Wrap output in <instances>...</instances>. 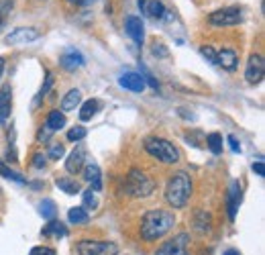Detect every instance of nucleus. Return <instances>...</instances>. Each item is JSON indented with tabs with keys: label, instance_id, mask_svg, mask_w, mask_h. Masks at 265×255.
Instances as JSON below:
<instances>
[{
	"label": "nucleus",
	"instance_id": "obj_1",
	"mask_svg": "<svg viewBox=\"0 0 265 255\" xmlns=\"http://www.w3.org/2000/svg\"><path fill=\"white\" fill-rule=\"evenodd\" d=\"M175 224V216L173 212L169 210H147L141 218V226H139V233H141V239L151 243V241H157L161 239L163 235H167Z\"/></svg>",
	"mask_w": 265,
	"mask_h": 255
},
{
	"label": "nucleus",
	"instance_id": "obj_2",
	"mask_svg": "<svg viewBox=\"0 0 265 255\" xmlns=\"http://www.w3.org/2000/svg\"><path fill=\"white\" fill-rule=\"evenodd\" d=\"M192 196V177L186 171H175L165 186V200L171 208H183Z\"/></svg>",
	"mask_w": 265,
	"mask_h": 255
},
{
	"label": "nucleus",
	"instance_id": "obj_3",
	"mask_svg": "<svg viewBox=\"0 0 265 255\" xmlns=\"http://www.w3.org/2000/svg\"><path fill=\"white\" fill-rule=\"evenodd\" d=\"M124 188H126V194L132 196V198H147L153 194L155 190V182L141 169H130L126 173V180H124Z\"/></svg>",
	"mask_w": 265,
	"mask_h": 255
},
{
	"label": "nucleus",
	"instance_id": "obj_4",
	"mask_svg": "<svg viewBox=\"0 0 265 255\" xmlns=\"http://www.w3.org/2000/svg\"><path fill=\"white\" fill-rule=\"evenodd\" d=\"M145 151L163 163L179 161V151L173 147V143H169L167 139H161V137H149L145 141Z\"/></svg>",
	"mask_w": 265,
	"mask_h": 255
},
{
	"label": "nucleus",
	"instance_id": "obj_5",
	"mask_svg": "<svg viewBox=\"0 0 265 255\" xmlns=\"http://www.w3.org/2000/svg\"><path fill=\"white\" fill-rule=\"evenodd\" d=\"M77 255H116L118 253V245L112 241H92V239H84L75 245Z\"/></svg>",
	"mask_w": 265,
	"mask_h": 255
},
{
	"label": "nucleus",
	"instance_id": "obj_6",
	"mask_svg": "<svg viewBox=\"0 0 265 255\" xmlns=\"http://www.w3.org/2000/svg\"><path fill=\"white\" fill-rule=\"evenodd\" d=\"M241 20H243V12H241V8H236V6H228V8L214 10V12H210V16H208V22L214 24V27H232V24H238Z\"/></svg>",
	"mask_w": 265,
	"mask_h": 255
},
{
	"label": "nucleus",
	"instance_id": "obj_7",
	"mask_svg": "<svg viewBox=\"0 0 265 255\" xmlns=\"http://www.w3.org/2000/svg\"><path fill=\"white\" fill-rule=\"evenodd\" d=\"M188 245H190V235L188 233H177L173 239L165 241L157 249V255H190Z\"/></svg>",
	"mask_w": 265,
	"mask_h": 255
},
{
	"label": "nucleus",
	"instance_id": "obj_8",
	"mask_svg": "<svg viewBox=\"0 0 265 255\" xmlns=\"http://www.w3.org/2000/svg\"><path fill=\"white\" fill-rule=\"evenodd\" d=\"M263 73H265V61L259 53H253L245 67V80L249 84H259L263 80Z\"/></svg>",
	"mask_w": 265,
	"mask_h": 255
},
{
	"label": "nucleus",
	"instance_id": "obj_9",
	"mask_svg": "<svg viewBox=\"0 0 265 255\" xmlns=\"http://www.w3.org/2000/svg\"><path fill=\"white\" fill-rule=\"evenodd\" d=\"M39 39V31L35 27H18V29H12L8 35H6V43L8 45H20V43H31Z\"/></svg>",
	"mask_w": 265,
	"mask_h": 255
},
{
	"label": "nucleus",
	"instance_id": "obj_10",
	"mask_svg": "<svg viewBox=\"0 0 265 255\" xmlns=\"http://www.w3.org/2000/svg\"><path fill=\"white\" fill-rule=\"evenodd\" d=\"M124 31L137 45H143V41H145V24H143V20L139 16H135V14L126 16L124 18Z\"/></svg>",
	"mask_w": 265,
	"mask_h": 255
},
{
	"label": "nucleus",
	"instance_id": "obj_11",
	"mask_svg": "<svg viewBox=\"0 0 265 255\" xmlns=\"http://www.w3.org/2000/svg\"><path fill=\"white\" fill-rule=\"evenodd\" d=\"M118 84H120V88L130 90V92H143L145 86H147L143 73H139V71H124L118 78Z\"/></svg>",
	"mask_w": 265,
	"mask_h": 255
},
{
	"label": "nucleus",
	"instance_id": "obj_12",
	"mask_svg": "<svg viewBox=\"0 0 265 255\" xmlns=\"http://www.w3.org/2000/svg\"><path fill=\"white\" fill-rule=\"evenodd\" d=\"M241 198H243L241 184H238L236 180H232L230 186H228V194H226V208H228V218H230V220H234V216H236V210H238Z\"/></svg>",
	"mask_w": 265,
	"mask_h": 255
},
{
	"label": "nucleus",
	"instance_id": "obj_13",
	"mask_svg": "<svg viewBox=\"0 0 265 255\" xmlns=\"http://www.w3.org/2000/svg\"><path fill=\"white\" fill-rule=\"evenodd\" d=\"M86 147L80 143V145H75V149L69 153V157L65 159V169L69 171V173H77L84 165H86Z\"/></svg>",
	"mask_w": 265,
	"mask_h": 255
},
{
	"label": "nucleus",
	"instance_id": "obj_14",
	"mask_svg": "<svg viewBox=\"0 0 265 255\" xmlns=\"http://www.w3.org/2000/svg\"><path fill=\"white\" fill-rule=\"evenodd\" d=\"M84 63H86V61H84V55H82L80 51H75V49L63 51L61 57H59V65H61L63 69H67V71H75V69H80Z\"/></svg>",
	"mask_w": 265,
	"mask_h": 255
},
{
	"label": "nucleus",
	"instance_id": "obj_15",
	"mask_svg": "<svg viewBox=\"0 0 265 255\" xmlns=\"http://www.w3.org/2000/svg\"><path fill=\"white\" fill-rule=\"evenodd\" d=\"M84 180L92 186L90 190H94V192H100L102 190V171H100V167H98V163H94V161H88L84 167Z\"/></svg>",
	"mask_w": 265,
	"mask_h": 255
},
{
	"label": "nucleus",
	"instance_id": "obj_16",
	"mask_svg": "<svg viewBox=\"0 0 265 255\" xmlns=\"http://www.w3.org/2000/svg\"><path fill=\"white\" fill-rule=\"evenodd\" d=\"M216 63L226 71H234L236 65H238V57L232 49H222V51L216 53Z\"/></svg>",
	"mask_w": 265,
	"mask_h": 255
},
{
	"label": "nucleus",
	"instance_id": "obj_17",
	"mask_svg": "<svg viewBox=\"0 0 265 255\" xmlns=\"http://www.w3.org/2000/svg\"><path fill=\"white\" fill-rule=\"evenodd\" d=\"M80 102H82V92H80L77 88H71V90L63 96V100H61V112L75 110V108L80 106Z\"/></svg>",
	"mask_w": 265,
	"mask_h": 255
},
{
	"label": "nucleus",
	"instance_id": "obj_18",
	"mask_svg": "<svg viewBox=\"0 0 265 255\" xmlns=\"http://www.w3.org/2000/svg\"><path fill=\"white\" fill-rule=\"evenodd\" d=\"M10 86H4L0 90V124H6L10 116Z\"/></svg>",
	"mask_w": 265,
	"mask_h": 255
},
{
	"label": "nucleus",
	"instance_id": "obj_19",
	"mask_svg": "<svg viewBox=\"0 0 265 255\" xmlns=\"http://www.w3.org/2000/svg\"><path fill=\"white\" fill-rule=\"evenodd\" d=\"M43 235H45V237H53V239H61V237L67 235V228H65V224L59 222V220H49V222L45 224V228H43Z\"/></svg>",
	"mask_w": 265,
	"mask_h": 255
},
{
	"label": "nucleus",
	"instance_id": "obj_20",
	"mask_svg": "<svg viewBox=\"0 0 265 255\" xmlns=\"http://www.w3.org/2000/svg\"><path fill=\"white\" fill-rule=\"evenodd\" d=\"M45 126L49 129V131H59V129H63L65 126V114L61 112V110H51L49 114H47V122H45Z\"/></svg>",
	"mask_w": 265,
	"mask_h": 255
},
{
	"label": "nucleus",
	"instance_id": "obj_21",
	"mask_svg": "<svg viewBox=\"0 0 265 255\" xmlns=\"http://www.w3.org/2000/svg\"><path fill=\"white\" fill-rule=\"evenodd\" d=\"M98 108H100V102H98V100H94V98L86 100V102L82 104V108H80V120H90V118L98 112Z\"/></svg>",
	"mask_w": 265,
	"mask_h": 255
},
{
	"label": "nucleus",
	"instance_id": "obj_22",
	"mask_svg": "<svg viewBox=\"0 0 265 255\" xmlns=\"http://www.w3.org/2000/svg\"><path fill=\"white\" fill-rule=\"evenodd\" d=\"M165 6L159 2V0H151L145 8H143V14L145 16H151V18H163L165 16Z\"/></svg>",
	"mask_w": 265,
	"mask_h": 255
},
{
	"label": "nucleus",
	"instance_id": "obj_23",
	"mask_svg": "<svg viewBox=\"0 0 265 255\" xmlns=\"http://www.w3.org/2000/svg\"><path fill=\"white\" fill-rule=\"evenodd\" d=\"M55 184H57V188H61L65 194H69V196H73V194H80L82 192V188H80V184L75 182V180H69V177H57L55 180Z\"/></svg>",
	"mask_w": 265,
	"mask_h": 255
},
{
	"label": "nucleus",
	"instance_id": "obj_24",
	"mask_svg": "<svg viewBox=\"0 0 265 255\" xmlns=\"http://www.w3.org/2000/svg\"><path fill=\"white\" fill-rule=\"evenodd\" d=\"M67 220L71 224H86L88 222V212L82 206H73L67 210Z\"/></svg>",
	"mask_w": 265,
	"mask_h": 255
},
{
	"label": "nucleus",
	"instance_id": "obj_25",
	"mask_svg": "<svg viewBox=\"0 0 265 255\" xmlns=\"http://www.w3.org/2000/svg\"><path fill=\"white\" fill-rule=\"evenodd\" d=\"M39 214H41L43 218H47V220H53V218H55V214H57L55 202H53V200H49V198L41 200V202H39Z\"/></svg>",
	"mask_w": 265,
	"mask_h": 255
},
{
	"label": "nucleus",
	"instance_id": "obj_26",
	"mask_svg": "<svg viewBox=\"0 0 265 255\" xmlns=\"http://www.w3.org/2000/svg\"><path fill=\"white\" fill-rule=\"evenodd\" d=\"M206 143H208V149L214 153V155H220L222 153V137L218 133H210L206 137Z\"/></svg>",
	"mask_w": 265,
	"mask_h": 255
},
{
	"label": "nucleus",
	"instance_id": "obj_27",
	"mask_svg": "<svg viewBox=\"0 0 265 255\" xmlns=\"http://www.w3.org/2000/svg\"><path fill=\"white\" fill-rule=\"evenodd\" d=\"M82 198H84V210H96L98 208V198L94 194V190H84L82 192Z\"/></svg>",
	"mask_w": 265,
	"mask_h": 255
},
{
	"label": "nucleus",
	"instance_id": "obj_28",
	"mask_svg": "<svg viewBox=\"0 0 265 255\" xmlns=\"http://www.w3.org/2000/svg\"><path fill=\"white\" fill-rule=\"evenodd\" d=\"M0 175H4L6 180H12V182H16V184H24L26 180L20 175V173H16L14 169H10V167H6L2 161H0Z\"/></svg>",
	"mask_w": 265,
	"mask_h": 255
},
{
	"label": "nucleus",
	"instance_id": "obj_29",
	"mask_svg": "<svg viewBox=\"0 0 265 255\" xmlns=\"http://www.w3.org/2000/svg\"><path fill=\"white\" fill-rule=\"evenodd\" d=\"M10 10H12V0H0V31L8 20Z\"/></svg>",
	"mask_w": 265,
	"mask_h": 255
},
{
	"label": "nucleus",
	"instance_id": "obj_30",
	"mask_svg": "<svg viewBox=\"0 0 265 255\" xmlns=\"http://www.w3.org/2000/svg\"><path fill=\"white\" fill-rule=\"evenodd\" d=\"M84 137H86V129H84V126H73V129L67 131V139H69V141L80 143Z\"/></svg>",
	"mask_w": 265,
	"mask_h": 255
},
{
	"label": "nucleus",
	"instance_id": "obj_31",
	"mask_svg": "<svg viewBox=\"0 0 265 255\" xmlns=\"http://www.w3.org/2000/svg\"><path fill=\"white\" fill-rule=\"evenodd\" d=\"M63 153H65V147H63V145H59V143H55V145H51V149H49L47 157H49V159H61V157H63Z\"/></svg>",
	"mask_w": 265,
	"mask_h": 255
},
{
	"label": "nucleus",
	"instance_id": "obj_32",
	"mask_svg": "<svg viewBox=\"0 0 265 255\" xmlns=\"http://www.w3.org/2000/svg\"><path fill=\"white\" fill-rule=\"evenodd\" d=\"M29 255H57V253H55V249H51V247L37 245V247H33V249L29 251Z\"/></svg>",
	"mask_w": 265,
	"mask_h": 255
},
{
	"label": "nucleus",
	"instance_id": "obj_33",
	"mask_svg": "<svg viewBox=\"0 0 265 255\" xmlns=\"http://www.w3.org/2000/svg\"><path fill=\"white\" fill-rule=\"evenodd\" d=\"M51 86H53V75H51V71H47V78H45V84H43V88H41V92H39V96H37V102L49 92Z\"/></svg>",
	"mask_w": 265,
	"mask_h": 255
},
{
	"label": "nucleus",
	"instance_id": "obj_34",
	"mask_svg": "<svg viewBox=\"0 0 265 255\" xmlns=\"http://www.w3.org/2000/svg\"><path fill=\"white\" fill-rule=\"evenodd\" d=\"M200 53L210 61V63H216V51L212 49V47H208V45H204V47H200Z\"/></svg>",
	"mask_w": 265,
	"mask_h": 255
},
{
	"label": "nucleus",
	"instance_id": "obj_35",
	"mask_svg": "<svg viewBox=\"0 0 265 255\" xmlns=\"http://www.w3.org/2000/svg\"><path fill=\"white\" fill-rule=\"evenodd\" d=\"M151 51H153V55H157V57H167V49L163 47V43H157V41H155Z\"/></svg>",
	"mask_w": 265,
	"mask_h": 255
},
{
	"label": "nucleus",
	"instance_id": "obj_36",
	"mask_svg": "<svg viewBox=\"0 0 265 255\" xmlns=\"http://www.w3.org/2000/svg\"><path fill=\"white\" fill-rule=\"evenodd\" d=\"M45 163H47V157H45V155H41V153L33 155V167H37V169H43V167H45Z\"/></svg>",
	"mask_w": 265,
	"mask_h": 255
},
{
	"label": "nucleus",
	"instance_id": "obj_37",
	"mask_svg": "<svg viewBox=\"0 0 265 255\" xmlns=\"http://www.w3.org/2000/svg\"><path fill=\"white\" fill-rule=\"evenodd\" d=\"M226 141H228V145H230V149H232L234 153H241V143H238V139H236L234 135H228Z\"/></svg>",
	"mask_w": 265,
	"mask_h": 255
},
{
	"label": "nucleus",
	"instance_id": "obj_38",
	"mask_svg": "<svg viewBox=\"0 0 265 255\" xmlns=\"http://www.w3.org/2000/svg\"><path fill=\"white\" fill-rule=\"evenodd\" d=\"M253 171H255L259 177H263V175H265V165H263V159L253 161Z\"/></svg>",
	"mask_w": 265,
	"mask_h": 255
},
{
	"label": "nucleus",
	"instance_id": "obj_39",
	"mask_svg": "<svg viewBox=\"0 0 265 255\" xmlns=\"http://www.w3.org/2000/svg\"><path fill=\"white\" fill-rule=\"evenodd\" d=\"M69 2H73V4H77V6H88V4H94L96 0H69Z\"/></svg>",
	"mask_w": 265,
	"mask_h": 255
},
{
	"label": "nucleus",
	"instance_id": "obj_40",
	"mask_svg": "<svg viewBox=\"0 0 265 255\" xmlns=\"http://www.w3.org/2000/svg\"><path fill=\"white\" fill-rule=\"evenodd\" d=\"M149 2H151V0H137V4H139V8H141V12H143V8H145Z\"/></svg>",
	"mask_w": 265,
	"mask_h": 255
},
{
	"label": "nucleus",
	"instance_id": "obj_41",
	"mask_svg": "<svg viewBox=\"0 0 265 255\" xmlns=\"http://www.w3.org/2000/svg\"><path fill=\"white\" fill-rule=\"evenodd\" d=\"M222 255H241V253H238L236 249H226V251H224Z\"/></svg>",
	"mask_w": 265,
	"mask_h": 255
},
{
	"label": "nucleus",
	"instance_id": "obj_42",
	"mask_svg": "<svg viewBox=\"0 0 265 255\" xmlns=\"http://www.w3.org/2000/svg\"><path fill=\"white\" fill-rule=\"evenodd\" d=\"M2 71H4V57H0V78H2Z\"/></svg>",
	"mask_w": 265,
	"mask_h": 255
}]
</instances>
